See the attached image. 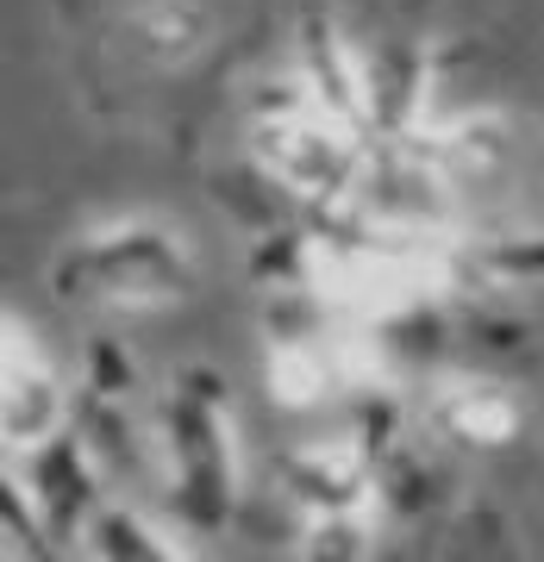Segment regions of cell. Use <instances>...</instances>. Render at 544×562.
<instances>
[{"instance_id": "cell-3", "label": "cell", "mask_w": 544, "mask_h": 562, "mask_svg": "<svg viewBox=\"0 0 544 562\" xmlns=\"http://www.w3.org/2000/svg\"><path fill=\"white\" fill-rule=\"evenodd\" d=\"M363 375V344L332 331H295L269 344V394L282 406H313Z\"/></svg>"}, {"instance_id": "cell-2", "label": "cell", "mask_w": 544, "mask_h": 562, "mask_svg": "<svg viewBox=\"0 0 544 562\" xmlns=\"http://www.w3.org/2000/svg\"><path fill=\"white\" fill-rule=\"evenodd\" d=\"M163 450L176 506L195 531H213L232 506V438H225V401L213 375H181L176 401L163 413Z\"/></svg>"}, {"instance_id": "cell-6", "label": "cell", "mask_w": 544, "mask_h": 562, "mask_svg": "<svg viewBox=\"0 0 544 562\" xmlns=\"http://www.w3.org/2000/svg\"><path fill=\"white\" fill-rule=\"evenodd\" d=\"M125 32H132V44H138V57L188 63L207 44L213 20H207V0H144Z\"/></svg>"}, {"instance_id": "cell-1", "label": "cell", "mask_w": 544, "mask_h": 562, "mask_svg": "<svg viewBox=\"0 0 544 562\" xmlns=\"http://www.w3.org/2000/svg\"><path fill=\"white\" fill-rule=\"evenodd\" d=\"M188 281H195V269H188L181 238L151 220L88 232L57 269L63 301H107V306L176 301V294H188Z\"/></svg>"}, {"instance_id": "cell-5", "label": "cell", "mask_w": 544, "mask_h": 562, "mask_svg": "<svg viewBox=\"0 0 544 562\" xmlns=\"http://www.w3.org/2000/svg\"><path fill=\"white\" fill-rule=\"evenodd\" d=\"M51 413H57V382H51V369H44L38 344L25 350L20 325H7V438L38 443Z\"/></svg>"}, {"instance_id": "cell-4", "label": "cell", "mask_w": 544, "mask_h": 562, "mask_svg": "<svg viewBox=\"0 0 544 562\" xmlns=\"http://www.w3.org/2000/svg\"><path fill=\"white\" fill-rule=\"evenodd\" d=\"M432 419H438L457 443L501 450V443H513V431H520L525 401L507 382H495V375H451V382H438V394H432Z\"/></svg>"}]
</instances>
